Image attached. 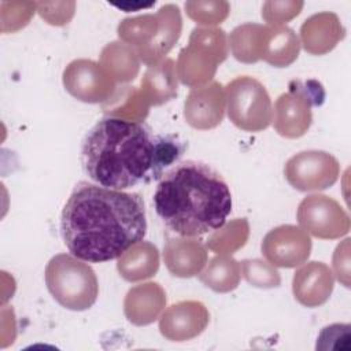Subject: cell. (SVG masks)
I'll return each instance as SVG.
<instances>
[{
    "mask_svg": "<svg viewBox=\"0 0 351 351\" xmlns=\"http://www.w3.org/2000/svg\"><path fill=\"white\" fill-rule=\"evenodd\" d=\"M147 233L138 193L80 181L60 214V234L71 255L90 263L118 259Z\"/></svg>",
    "mask_w": 351,
    "mask_h": 351,
    "instance_id": "1",
    "label": "cell"
},
{
    "mask_svg": "<svg viewBox=\"0 0 351 351\" xmlns=\"http://www.w3.org/2000/svg\"><path fill=\"white\" fill-rule=\"evenodd\" d=\"M154 207L171 232L196 237L223 226L232 213V193L217 170L202 162L186 160L159 180Z\"/></svg>",
    "mask_w": 351,
    "mask_h": 351,
    "instance_id": "2",
    "label": "cell"
},
{
    "mask_svg": "<svg viewBox=\"0 0 351 351\" xmlns=\"http://www.w3.org/2000/svg\"><path fill=\"white\" fill-rule=\"evenodd\" d=\"M155 136L141 122L100 119L84 137L81 163L97 185L128 189L152 181Z\"/></svg>",
    "mask_w": 351,
    "mask_h": 351,
    "instance_id": "3",
    "label": "cell"
},
{
    "mask_svg": "<svg viewBox=\"0 0 351 351\" xmlns=\"http://www.w3.org/2000/svg\"><path fill=\"white\" fill-rule=\"evenodd\" d=\"M118 37L134 48L140 60L152 66L163 60L182 32L180 8L174 4L162 5L155 14L125 18L118 25Z\"/></svg>",
    "mask_w": 351,
    "mask_h": 351,
    "instance_id": "4",
    "label": "cell"
},
{
    "mask_svg": "<svg viewBox=\"0 0 351 351\" xmlns=\"http://www.w3.org/2000/svg\"><path fill=\"white\" fill-rule=\"evenodd\" d=\"M44 277L52 298L67 310H88L99 296V281L95 270L74 255L58 254L52 256L47 263Z\"/></svg>",
    "mask_w": 351,
    "mask_h": 351,
    "instance_id": "5",
    "label": "cell"
},
{
    "mask_svg": "<svg viewBox=\"0 0 351 351\" xmlns=\"http://www.w3.org/2000/svg\"><path fill=\"white\" fill-rule=\"evenodd\" d=\"M228 53V40L222 29L195 27L189 44L178 53L177 77L189 88L207 85L215 75L218 64L226 60Z\"/></svg>",
    "mask_w": 351,
    "mask_h": 351,
    "instance_id": "6",
    "label": "cell"
},
{
    "mask_svg": "<svg viewBox=\"0 0 351 351\" xmlns=\"http://www.w3.org/2000/svg\"><path fill=\"white\" fill-rule=\"evenodd\" d=\"M226 112L230 122L244 132H262L273 121L271 99L266 88L250 75L232 80L225 86Z\"/></svg>",
    "mask_w": 351,
    "mask_h": 351,
    "instance_id": "7",
    "label": "cell"
},
{
    "mask_svg": "<svg viewBox=\"0 0 351 351\" xmlns=\"http://www.w3.org/2000/svg\"><path fill=\"white\" fill-rule=\"evenodd\" d=\"M324 89L319 82L292 81L287 92L281 93L273 108V126L285 138H299L313 123V107L324 101Z\"/></svg>",
    "mask_w": 351,
    "mask_h": 351,
    "instance_id": "8",
    "label": "cell"
},
{
    "mask_svg": "<svg viewBox=\"0 0 351 351\" xmlns=\"http://www.w3.org/2000/svg\"><path fill=\"white\" fill-rule=\"evenodd\" d=\"M296 219L299 226L308 234L335 240L350 232V215L337 200L326 195H308L298 206Z\"/></svg>",
    "mask_w": 351,
    "mask_h": 351,
    "instance_id": "9",
    "label": "cell"
},
{
    "mask_svg": "<svg viewBox=\"0 0 351 351\" xmlns=\"http://www.w3.org/2000/svg\"><path fill=\"white\" fill-rule=\"evenodd\" d=\"M284 176L296 191H324L337 181L340 163L332 154L325 151H302L287 160Z\"/></svg>",
    "mask_w": 351,
    "mask_h": 351,
    "instance_id": "10",
    "label": "cell"
},
{
    "mask_svg": "<svg viewBox=\"0 0 351 351\" xmlns=\"http://www.w3.org/2000/svg\"><path fill=\"white\" fill-rule=\"evenodd\" d=\"M64 89L77 100L84 103H106L115 88V81L107 74L100 63L90 59H75L63 70Z\"/></svg>",
    "mask_w": 351,
    "mask_h": 351,
    "instance_id": "11",
    "label": "cell"
},
{
    "mask_svg": "<svg viewBox=\"0 0 351 351\" xmlns=\"http://www.w3.org/2000/svg\"><path fill=\"white\" fill-rule=\"evenodd\" d=\"M311 247L310 234L300 226L288 223L269 230L262 240L261 250L273 266L292 269L307 262Z\"/></svg>",
    "mask_w": 351,
    "mask_h": 351,
    "instance_id": "12",
    "label": "cell"
},
{
    "mask_svg": "<svg viewBox=\"0 0 351 351\" xmlns=\"http://www.w3.org/2000/svg\"><path fill=\"white\" fill-rule=\"evenodd\" d=\"M210 322L207 307L199 300H181L159 317L160 335L170 341H188L204 332Z\"/></svg>",
    "mask_w": 351,
    "mask_h": 351,
    "instance_id": "13",
    "label": "cell"
},
{
    "mask_svg": "<svg viewBox=\"0 0 351 351\" xmlns=\"http://www.w3.org/2000/svg\"><path fill=\"white\" fill-rule=\"evenodd\" d=\"M225 110V89L217 81L192 88L184 101V118L189 126L197 130L217 128L223 119Z\"/></svg>",
    "mask_w": 351,
    "mask_h": 351,
    "instance_id": "14",
    "label": "cell"
},
{
    "mask_svg": "<svg viewBox=\"0 0 351 351\" xmlns=\"http://www.w3.org/2000/svg\"><path fill=\"white\" fill-rule=\"evenodd\" d=\"M335 276L324 262H304L293 274L292 292L304 307H318L328 302L333 292Z\"/></svg>",
    "mask_w": 351,
    "mask_h": 351,
    "instance_id": "15",
    "label": "cell"
},
{
    "mask_svg": "<svg viewBox=\"0 0 351 351\" xmlns=\"http://www.w3.org/2000/svg\"><path fill=\"white\" fill-rule=\"evenodd\" d=\"M163 261L171 276L191 278L204 269L208 261L206 245L192 237H171L163 247Z\"/></svg>",
    "mask_w": 351,
    "mask_h": 351,
    "instance_id": "16",
    "label": "cell"
},
{
    "mask_svg": "<svg viewBox=\"0 0 351 351\" xmlns=\"http://www.w3.org/2000/svg\"><path fill=\"white\" fill-rule=\"evenodd\" d=\"M346 36V29L335 12L322 11L307 18L300 26V47L311 55L330 52Z\"/></svg>",
    "mask_w": 351,
    "mask_h": 351,
    "instance_id": "17",
    "label": "cell"
},
{
    "mask_svg": "<svg viewBox=\"0 0 351 351\" xmlns=\"http://www.w3.org/2000/svg\"><path fill=\"white\" fill-rule=\"evenodd\" d=\"M166 307V292L158 282H144L132 287L123 300V313L136 326L155 322Z\"/></svg>",
    "mask_w": 351,
    "mask_h": 351,
    "instance_id": "18",
    "label": "cell"
},
{
    "mask_svg": "<svg viewBox=\"0 0 351 351\" xmlns=\"http://www.w3.org/2000/svg\"><path fill=\"white\" fill-rule=\"evenodd\" d=\"M177 71L173 59L166 58L148 67L141 80L140 96L149 106H162L177 96Z\"/></svg>",
    "mask_w": 351,
    "mask_h": 351,
    "instance_id": "19",
    "label": "cell"
},
{
    "mask_svg": "<svg viewBox=\"0 0 351 351\" xmlns=\"http://www.w3.org/2000/svg\"><path fill=\"white\" fill-rule=\"evenodd\" d=\"M159 251L149 241H138L128 248L117 262L119 276L129 282L148 280L159 270Z\"/></svg>",
    "mask_w": 351,
    "mask_h": 351,
    "instance_id": "20",
    "label": "cell"
},
{
    "mask_svg": "<svg viewBox=\"0 0 351 351\" xmlns=\"http://www.w3.org/2000/svg\"><path fill=\"white\" fill-rule=\"evenodd\" d=\"M300 52V41L288 26H266L261 60L273 67H288Z\"/></svg>",
    "mask_w": 351,
    "mask_h": 351,
    "instance_id": "21",
    "label": "cell"
},
{
    "mask_svg": "<svg viewBox=\"0 0 351 351\" xmlns=\"http://www.w3.org/2000/svg\"><path fill=\"white\" fill-rule=\"evenodd\" d=\"M101 67L115 82H130L140 71V58L123 41L108 43L100 52Z\"/></svg>",
    "mask_w": 351,
    "mask_h": 351,
    "instance_id": "22",
    "label": "cell"
},
{
    "mask_svg": "<svg viewBox=\"0 0 351 351\" xmlns=\"http://www.w3.org/2000/svg\"><path fill=\"white\" fill-rule=\"evenodd\" d=\"M266 26L247 22L236 26L229 37L228 47L236 60L241 63H256L261 60Z\"/></svg>",
    "mask_w": 351,
    "mask_h": 351,
    "instance_id": "23",
    "label": "cell"
},
{
    "mask_svg": "<svg viewBox=\"0 0 351 351\" xmlns=\"http://www.w3.org/2000/svg\"><path fill=\"white\" fill-rule=\"evenodd\" d=\"M241 278V265L230 255L219 254L210 259L204 270L200 271L199 280L207 288L218 293L234 291Z\"/></svg>",
    "mask_w": 351,
    "mask_h": 351,
    "instance_id": "24",
    "label": "cell"
},
{
    "mask_svg": "<svg viewBox=\"0 0 351 351\" xmlns=\"http://www.w3.org/2000/svg\"><path fill=\"white\" fill-rule=\"evenodd\" d=\"M250 236V225L245 218H236L225 222L223 226L214 230L207 239V248L217 254H233L241 248Z\"/></svg>",
    "mask_w": 351,
    "mask_h": 351,
    "instance_id": "25",
    "label": "cell"
},
{
    "mask_svg": "<svg viewBox=\"0 0 351 351\" xmlns=\"http://www.w3.org/2000/svg\"><path fill=\"white\" fill-rule=\"evenodd\" d=\"M111 99L112 103L108 106V108H106L108 117L141 122L148 115L149 107L145 104L138 89L134 86H125L122 90H115Z\"/></svg>",
    "mask_w": 351,
    "mask_h": 351,
    "instance_id": "26",
    "label": "cell"
},
{
    "mask_svg": "<svg viewBox=\"0 0 351 351\" xmlns=\"http://www.w3.org/2000/svg\"><path fill=\"white\" fill-rule=\"evenodd\" d=\"M185 149V143L177 136H155L152 180H160L165 174V170L173 166L182 156Z\"/></svg>",
    "mask_w": 351,
    "mask_h": 351,
    "instance_id": "27",
    "label": "cell"
},
{
    "mask_svg": "<svg viewBox=\"0 0 351 351\" xmlns=\"http://www.w3.org/2000/svg\"><path fill=\"white\" fill-rule=\"evenodd\" d=\"M186 15L195 21L197 25L210 27L223 22L229 12L230 5L228 1H186L185 3Z\"/></svg>",
    "mask_w": 351,
    "mask_h": 351,
    "instance_id": "28",
    "label": "cell"
},
{
    "mask_svg": "<svg viewBox=\"0 0 351 351\" xmlns=\"http://www.w3.org/2000/svg\"><path fill=\"white\" fill-rule=\"evenodd\" d=\"M243 277L248 284L256 288H277L281 284V276L276 266L262 259H244L241 262Z\"/></svg>",
    "mask_w": 351,
    "mask_h": 351,
    "instance_id": "29",
    "label": "cell"
},
{
    "mask_svg": "<svg viewBox=\"0 0 351 351\" xmlns=\"http://www.w3.org/2000/svg\"><path fill=\"white\" fill-rule=\"evenodd\" d=\"M315 348L321 351H350L351 350L350 324H330L322 328L317 337Z\"/></svg>",
    "mask_w": 351,
    "mask_h": 351,
    "instance_id": "30",
    "label": "cell"
},
{
    "mask_svg": "<svg viewBox=\"0 0 351 351\" xmlns=\"http://www.w3.org/2000/svg\"><path fill=\"white\" fill-rule=\"evenodd\" d=\"M303 5L304 3L299 0L266 1L262 5V18L269 26H284V23L300 14Z\"/></svg>",
    "mask_w": 351,
    "mask_h": 351,
    "instance_id": "31",
    "label": "cell"
},
{
    "mask_svg": "<svg viewBox=\"0 0 351 351\" xmlns=\"http://www.w3.org/2000/svg\"><path fill=\"white\" fill-rule=\"evenodd\" d=\"M75 3H37V11L47 23L53 26L67 25L74 15Z\"/></svg>",
    "mask_w": 351,
    "mask_h": 351,
    "instance_id": "32",
    "label": "cell"
},
{
    "mask_svg": "<svg viewBox=\"0 0 351 351\" xmlns=\"http://www.w3.org/2000/svg\"><path fill=\"white\" fill-rule=\"evenodd\" d=\"M333 276H336L344 287H350V239H346L335 250Z\"/></svg>",
    "mask_w": 351,
    "mask_h": 351,
    "instance_id": "33",
    "label": "cell"
},
{
    "mask_svg": "<svg viewBox=\"0 0 351 351\" xmlns=\"http://www.w3.org/2000/svg\"><path fill=\"white\" fill-rule=\"evenodd\" d=\"M112 5L125 10L126 12L129 11H138L140 8H149L151 5L155 4V1H149V3H141V1H125V3H111Z\"/></svg>",
    "mask_w": 351,
    "mask_h": 351,
    "instance_id": "34",
    "label": "cell"
}]
</instances>
